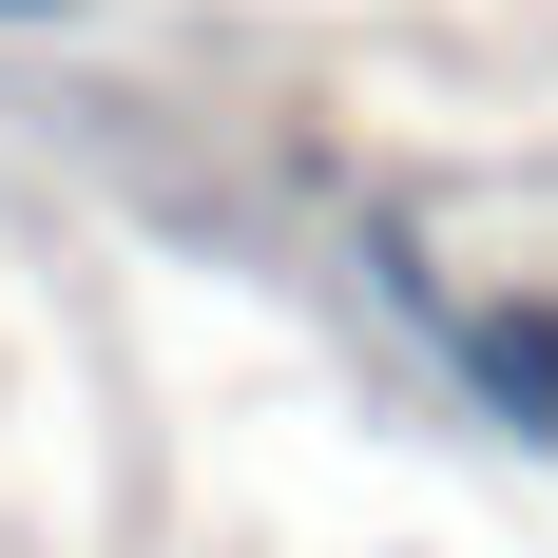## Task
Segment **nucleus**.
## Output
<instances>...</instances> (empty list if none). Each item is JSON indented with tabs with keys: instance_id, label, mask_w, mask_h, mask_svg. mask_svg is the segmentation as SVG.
Segmentation results:
<instances>
[{
	"instance_id": "f257e3e1",
	"label": "nucleus",
	"mask_w": 558,
	"mask_h": 558,
	"mask_svg": "<svg viewBox=\"0 0 558 558\" xmlns=\"http://www.w3.org/2000/svg\"><path fill=\"white\" fill-rule=\"evenodd\" d=\"M424 328H444V366L501 404L520 444H558V308H424Z\"/></svg>"
},
{
	"instance_id": "f03ea898",
	"label": "nucleus",
	"mask_w": 558,
	"mask_h": 558,
	"mask_svg": "<svg viewBox=\"0 0 558 558\" xmlns=\"http://www.w3.org/2000/svg\"><path fill=\"white\" fill-rule=\"evenodd\" d=\"M0 20H58V0H0Z\"/></svg>"
}]
</instances>
